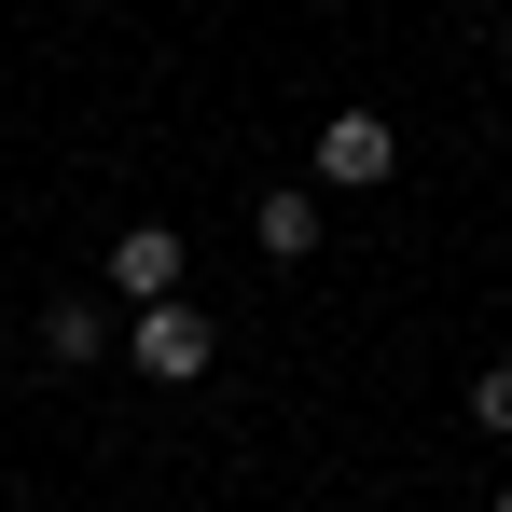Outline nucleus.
<instances>
[{"label":"nucleus","mask_w":512,"mask_h":512,"mask_svg":"<svg viewBox=\"0 0 512 512\" xmlns=\"http://www.w3.org/2000/svg\"><path fill=\"white\" fill-rule=\"evenodd\" d=\"M125 360H139L153 388H194V374L222 360V333H208L194 305H139V319H125Z\"/></svg>","instance_id":"f257e3e1"},{"label":"nucleus","mask_w":512,"mask_h":512,"mask_svg":"<svg viewBox=\"0 0 512 512\" xmlns=\"http://www.w3.org/2000/svg\"><path fill=\"white\" fill-rule=\"evenodd\" d=\"M305 167H319V194H374V180L402 167V139H388V111H333Z\"/></svg>","instance_id":"f03ea898"},{"label":"nucleus","mask_w":512,"mask_h":512,"mask_svg":"<svg viewBox=\"0 0 512 512\" xmlns=\"http://www.w3.org/2000/svg\"><path fill=\"white\" fill-rule=\"evenodd\" d=\"M180 236L167 222H125V236H111V250H97V277H111V291H125V305H180Z\"/></svg>","instance_id":"7ed1b4c3"},{"label":"nucleus","mask_w":512,"mask_h":512,"mask_svg":"<svg viewBox=\"0 0 512 512\" xmlns=\"http://www.w3.org/2000/svg\"><path fill=\"white\" fill-rule=\"evenodd\" d=\"M250 236H263V263H319V180H263Z\"/></svg>","instance_id":"20e7f679"},{"label":"nucleus","mask_w":512,"mask_h":512,"mask_svg":"<svg viewBox=\"0 0 512 512\" xmlns=\"http://www.w3.org/2000/svg\"><path fill=\"white\" fill-rule=\"evenodd\" d=\"M42 360L97 374V360H111V305H97V291H56V305H42Z\"/></svg>","instance_id":"39448f33"},{"label":"nucleus","mask_w":512,"mask_h":512,"mask_svg":"<svg viewBox=\"0 0 512 512\" xmlns=\"http://www.w3.org/2000/svg\"><path fill=\"white\" fill-rule=\"evenodd\" d=\"M471 429H485V443H512V360H485V374H471Z\"/></svg>","instance_id":"423d86ee"},{"label":"nucleus","mask_w":512,"mask_h":512,"mask_svg":"<svg viewBox=\"0 0 512 512\" xmlns=\"http://www.w3.org/2000/svg\"><path fill=\"white\" fill-rule=\"evenodd\" d=\"M457 14H499V0H457Z\"/></svg>","instance_id":"0eeeda50"},{"label":"nucleus","mask_w":512,"mask_h":512,"mask_svg":"<svg viewBox=\"0 0 512 512\" xmlns=\"http://www.w3.org/2000/svg\"><path fill=\"white\" fill-rule=\"evenodd\" d=\"M485 512H512V485H499V499H485Z\"/></svg>","instance_id":"6e6552de"},{"label":"nucleus","mask_w":512,"mask_h":512,"mask_svg":"<svg viewBox=\"0 0 512 512\" xmlns=\"http://www.w3.org/2000/svg\"><path fill=\"white\" fill-rule=\"evenodd\" d=\"M499 56H512V28H499Z\"/></svg>","instance_id":"1a4fd4ad"}]
</instances>
